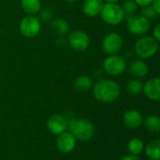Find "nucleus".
<instances>
[{"mask_svg":"<svg viewBox=\"0 0 160 160\" xmlns=\"http://www.w3.org/2000/svg\"><path fill=\"white\" fill-rule=\"evenodd\" d=\"M145 154L151 160L160 159V141L153 140L145 147Z\"/></svg>","mask_w":160,"mask_h":160,"instance_id":"6ab92c4d","label":"nucleus"},{"mask_svg":"<svg viewBox=\"0 0 160 160\" xmlns=\"http://www.w3.org/2000/svg\"><path fill=\"white\" fill-rule=\"evenodd\" d=\"M106 1V3H118L120 0H103Z\"/></svg>","mask_w":160,"mask_h":160,"instance_id":"c756f323","label":"nucleus"},{"mask_svg":"<svg viewBox=\"0 0 160 160\" xmlns=\"http://www.w3.org/2000/svg\"><path fill=\"white\" fill-rule=\"evenodd\" d=\"M158 51V41L151 36H142L134 46L135 54L140 59H147L155 55Z\"/></svg>","mask_w":160,"mask_h":160,"instance_id":"7ed1b4c3","label":"nucleus"},{"mask_svg":"<svg viewBox=\"0 0 160 160\" xmlns=\"http://www.w3.org/2000/svg\"><path fill=\"white\" fill-rule=\"evenodd\" d=\"M68 45L75 51H85L90 45V38L87 33L82 30H75L68 37Z\"/></svg>","mask_w":160,"mask_h":160,"instance_id":"1a4fd4ad","label":"nucleus"},{"mask_svg":"<svg viewBox=\"0 0 160 160\" xmlns=\"http://www.w3.org/2000/svg\"><path fill=\"white\" fill-rule=\"evenodd\" d=\"M51 29L54 34L58 36H64L69 32V23L63 18L52 19L51 22Z\"/></svg>","mask_w":160,"mask_h":160,"instance_id":"dca6fc26","label":"nucleus"},{"mask_svg":"<svg viewBox=\"0 0 160 160\" xmlns=\"http://www.w3.org/2000/svg\"><path fill=\"white\" fill-rule=\"evenodd\" d=\"M127 27L134 36H143L150 29V21L142 15H132L127 17Z\"/></svg>","mask_w":160,"mask_h":160,"instance_id":"423d86ee","label":"nucleus"},{"mask_svg":"<svg viewBox=\"0 0 160 160\" xmlns=\"http://www.w3.org/2000/svg\"><path fill=\"white\" fill-rule=\"evenodd\" d=\"M142 93L147 98L153 101H158L160 99V79L158 77L148 80L143 84Z\"/></svg>","mask_w":160,"mask_h":160,"instance_id":"f8f14e48","label":"nucleus"},{"mask_svg":"<svg viewBox=\"0 0 160 160\" xmlns=\"http://www.w3.org/2000/svg\"><path fill=\"white\" fill-rule=\"evenodd\" d=\"M103 5V0H85L82 4V11L88 17H97L100 15Z\"/></svg>","mask_w":160,"mask_h":160,"instance_id":"2eb2a0df","label":"nucleus"},{"mask_svg":"<svg viewBox=\"0 0 160 160\" xmlns=\"http://www.w3.org/2000/svg\"><path fill=\"white\" fill-rule=\"evenodd\" d=\"M102 20L110 25H119L125 20L122 8L117 3H106L100 12Z\"/></svg>","mask_w":160,"mask_h":160,"instance_id":"20e7f679","label":"nucleus"},{"mask_svg":"<svg viewBox=\"0 0 160 160\" xmlns=\"http://www.w3.org/2000/svg\"><path fill=\"white\" fill-rule=\"evenodd\" d=\"M76 138L73 136L71 132L66 130L58 135L56 140V146L59 152L62 154H69L71 153L76 146Z\"/></svg>","mask_w":160,"mask_h":160,"instance_id":"9d476101","label":"nucleus"},{"mask_svg":"<svg viewBox=\"0 0 160 160\" xmlns=\"http://www.w3.org/2000/svg\"><path fill=\"white\" fill-rule=\"evenodd\" d=\"M138 5L134 0H125L123 5L121 6L122 10L125 14V18L135 15L138 10Z\"/></svg>","mask_w":160,"mask_h":160,"instance_id":"5701e85b","label":"nucleus"},{"mask_svg":"<svg viewBox=\"0 0 160 160\" xmlns=\"http://www.w3.org/2000/svg\"><path fill=\"white\" fill-rule=\"evenodd\" d=\"M151 6L158 14H160V0H153Z\"/></svg>","mask_w":160,"mask_h":160,"instance_id":"cd10ccee","label":"nucleus"},{"mask_svg":"<svg viewBox=\"0 0 160 160\" xmlns=\"http://www.w3.org/2000/svg\"><path fill=\"white\" fill-rule=\"evenodd\" d=\"M21 7L29 15H35L41 9L40 0H21Z\"/></svg>","mask_w":160,"mask_h":160,"instance_id":"a211bd4d","label":"nucleus"},{"mask_svg":"<svg viewBox=\"0 0 160 160\" xmlns=\"http://www.w3.org/2000/svg\"><path fill=\"white\" fill-rule=\"evenodd\" d=\"M120 85L111 79H100L93 86V95L95 98L102 103L115 101L120 97Z\"/></svg>","mask_w":160,"mask_h":160,"instance_id":"f257e3e1","label":"nucleus"},{"mask_svg":"<svg viewBox=\"0 0 160 160\" xmlns=\"http://www.w3.org/2000/svg\"><path fill=\"white\" fill-rule=\"evenodd\" d=\"M38 13H39V16L38 18L39 19L40 22H51L54 15L52 8L50 7H45L41 8Z\"/></svg>","mask_w":160,"mask_h":160,"instance_id":"b1692460","label":"nucleus"},{"mask_svg":"<svg viewBox=\"0 0 160 160\" xmlns=\"http://www.w3.org/2000/svg\"><path fill=\"white\" fill-rule=\"evenodd\" d=\"M128 73L134 78H142L144 77L149 70L148 65L142 59L133 60L128 66H127Z\"/></svg>","mask_w":160,"mask_h":160,"instance_id":"4468645a","label":"nucleus"},{"mask_svg":"<svg viewBox=\"0 0 160 160\" xmlns=\"http://www.w3.org/2000/svg\"><path fill=\"white\" fill-rule=\"evenodd\" d=\"M142 88H143V83L138 79H133L129 81L127 84V91L131 96H138L142 94Z\"/></svg>","mask_w":160,"mask_h":160,"instance_id":"4be33fe9","label":"nucleus"},{"mask_svg":"<svg viewBox=\"0 0 160 160\" xmlns=\"http://www.w3.org/2000/svg\"><path fill=\"white\" fill-rule=\"evenodd\" d=\"M143 120L144 119L141 112L134 109L127 111L123 116L124 125L130 129H135L140 128L143 124Z\"/></svg>","mask_w":160,"mask_h":160,"instance_id":"ddd939ff","label":"nucleus"},{"mask_svg":"<svg viewBox=\"0 0 160 160\" xmlns=\"http://www.w3.org/2000/svg\"><path fill=\"white\" fill-rule=\"evenodd\" d=\"M68 130L73 134L78 141L87 142L90 141L95 134V128L91 121L80 118L68 120Z\"/></svg>","mask_w":160,"mask_h":160,"instance_id":"f03ea898","label":"nucleus"},{"mask_svg":"<svg viewBox=\"0 0 160 160\" xmlns=\"http://www.w3.org/2000/svg\"><path fill=\"white\" fill-rule=\"evenodd\" d=\"M153 38H156L158 41L160 40V23H158L155 28H154V33H153Z\"/></svg>","mask_w":160,"mask_h":160,"instance_id":"a878e982","label":"nucleus"},{"mask_svg":"<svg viewBox=\"0 0 160 160\" xmlns=\"http://www.w3.org/2000/svg\"><path fill=\"white\" fill-rule=\"evenodd\" d=\"M123 38L115 32H111L107 34L102 40V51L107 55L117 54L123 48Z\"/></svg>","mask_w":160,"mask_h":160,"instance_id":"6e6552de","label":"nucleus"},{"mask_svg":"<svg viewBox=\"0 0 160 160\" xmlns=\"http://www.w3.org/2000/svg\"><path fill=\"white\" fill-rule=\"evenodd\" d=\"M141 15H142L143 17H145L146 19H148L150 21V20L156 19L159 14L152 8L151 5H149V6H145V7H142V8Z\"/></svg>","mask_w":160,"mask_h":160,"instance_id":"393cba45","label":"nucleus"},{"mask_svg":"<svg viewBox=\"0 0 160 160\" xmlns=\"http://www.w3.org/2000/svg\"><path fill=\"white\" fill-rule=\"evenodd\" d=\"M74 86L78 92L81 93L87 92L93 87V80L90 76L81 75L78 78H76L74 82Z\"/></svg>","mask_w":160,"mask_h":160,"instance_id":"f3484780","label":"nucleus"},{"mask_svg":"<svg viewBox=\"0 0 160 160\" xmlns=\"http://www.w3.org/2000/svg\"><path fill=\"white\" fill-rule=\"evenodd\" d=\"M65 1H67V2H68V3H73V2H75L76 0H65Z\"/></svg>","mask_w":160,"mask_h":160,"instance_id":"7c9ffc66","label":"nucleus"},{"mask_svg":"<svg viewBox=\"0 0 160 160\" xmlns=\"http://www.w3.org/2000/svg\"><path fill=\"white\" fill-rule=\"evenodd\" d=\"M103 69L108 75L116 77L125 72L127 69V62L118 54L108 55L103 61Z\"/></svg>","mask_w":160,"mask_h":160,"instance_id":"39448f33","label":"nucleus"},{"mask_svg":"<svg viewBox=\"0 0 160 160\" xmlns=\"http://www.w3.org/2000/svg\"><path fill=\"white\" fill-rule=\"evenodd\" d=\"M136 3H137V5L139 6V7H145V6H149V5H151V3H152V1L153 0H134Z\"/></svg>","mask_w":160,"mask_h":160,"instance_id":"bb28decb","label":"nucleus"},{"mask_svg":"<svg viewBox=\"0 0 160 160\" xmlns=\"http://www.w3.org/2000/svg\"><path fill=\"white\" fill-rule=\"evenodd\" d=\"M47 128L52 134L59 135L68 130L67 118L61 114H52L47 121Z\"/></svg>","mask_w":160,"mask_h":160,"instance_id":"9b49d317","label":"nucleus"},{"mask_svg":"<svg viewBox=\"0 0 160 160\" xmlns=\"http://www.w3.org/2000/svg\"><path fill=\"white\" fill-rule=\"evenodd\" d=\"M145 128L151 133H158L160 131V118L158 115L150 114L143 120Z\"/></svg>","mask_w":160,"mask_h":160,"instance_id":"aec40b11","label":"nucleus"},{"mask_svg":"<svg viewBox=\"0 0 160 160\" xmlns=\"http://www.w3.org/2000/svg\"><path fill=\"white\" fill-rule=\"evenodd\" d=\"M120 160H141L139 156H134V155H128L124 158H122Z\"/></svg>","mask_w":160,"mask_h":160,"instance_id":"c85d7f7f","label":"nucleus"},{"mask_svg":"<svg viewBox=\"0 0 160 160\" xmlns=\"http://www.w3.org/2000/svg\"><path fill=\"white\" fill-rule=\"evenodd\" d=\"M144 149L143 142L139 138H133L131 139L128 143V150L130 153V155L139 156L142 153Z\"/></svg>","mask_w":160,"mask_h":160,"instance_id":"412c9836","label":"nucleus"},{"mask_svg":"<svg viewBox=\"0 0 160 160\" xmlns=\"http://www.w3.org/2000/svg\"><path fill=\"white\" fill-rule=\"evenodd\" d=\"M19 29L21 34L25 38H34L40 32L41 22L35 15H28L21 21Z\"/></svg>","mask_w":160,"mask_h":160,"instance_id":"0eeeda50","label":"nucleus"}]
</instances>
